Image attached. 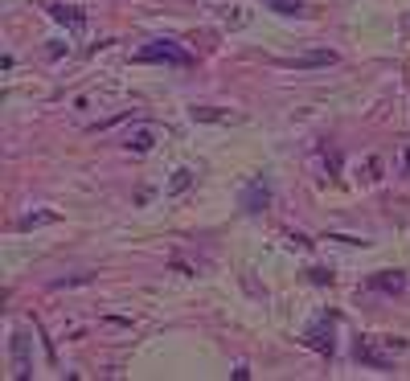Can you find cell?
Listing matches in <instances>:
<instances>
[{
  "label": "cell",
  "mask_w": 410,
  "mask_h": 381,
  "mask_svg": "<svg viewBox=\"0 0 410 381\" xmlns=\"http://www.w3.org/2000/svg\"><path fill=\"white\" fill-rule=\"evenodd\" d=\"M136 62H164V66H193V53L181 49L177 42H169V37H160V42H148L136 49Z\"/></svg>",
  "instance_id": "1"
},
{
  "label": "cell",
  "mask_w": 410,
  "mask_h": 381,
  "mask_svg": "<svg viewBox=\"0 0 410 381\" xmlns=\"http://www.w3.org/2000/svg\"><path fill=\"white\" fill-rule=\"evenodd\" d=\"M267 205H271V189H267L263 180H250L246 193H242V210L246 213H263Z\"/></svg>",
  "instance_id": "2"
},
{
  "label": "cell",
  "mask_w": 410,
  "mask_h": 381,
  "mask_svg": "<svg viewBox=\"0 0 410 381\" xmlns=\"http://www.w3.org/2000/svg\"><path fill=\"white\" fill-rule=\"evenodd\" d=\"M369 287L398 296V291H407V275H402V271H377V275H369Z\"/></svg>",
  "instance_id": "3"
},
{
  "label": "cell",
  "mask_w": 410,
  "mask_h": 381,
  "mask_svg": "<svg viewBox=\"0 0 410 381\" xmlns=\"http://www.w3.org/2000/svg\"><path fill=\"white\" fill-rule=\"evenodd\" d=\"M308 344H312L316 353H328V357H332V320H328V316H320L316 324L308 328Z\"/></svg>",
  "instance_id": "4"
},
{
  "label": "cell",
  "mask_w": 410,
  "mask_h": 381,
  "mask_svg": "<svg viewBox=\"0 0 410 381\" xmlns=\"http://www.w3.org/2000/svg\"><path fill=\"white\" fill-rule=\"evenodd\" d=\"M46 8H49L53 21H62V25H70V29H83V25H87V17H83L74 4H46Z\"/></svg>",
  "instance_id": "5"
},
{
  "label": "cell",
  "mask_w": 410,
  "mask_h": 381,
  "mask_svg": "<svg viewBox=\"0 0 410 381\" xmlns=\"http://www.w3.org/2000/svg\"><path fill=\"white\" fill-rule=\"evenodd\" d=\"M357 361L373 365V369H390V361H386L382 353H373V348H369V340H357Z\"/></svg>",
  "instance_id": "6"
},
{
  "label": "cell",
  "mask_w": 410,
  "mask_h": 381,
  "mask_svg": "<svg viewBox=\"0 0 410 381\" xmlns=\"http://www.w3.org/2000/svg\"><path fill=\"white\" fill-rule=\"evenodd\" d=\"M267 8H275V12H283V17H300L304 12V0H263Z\"/></svg>",
  "instance_id": "7"
},
{
  "label": "cell",
  "mask_w": 410,
  "mask_h": 381,
  "mask_svg": "<svg viewBox=\"0 0 410 381\" xmlns=\"http://www.w3.org/2000/svg\"><path fill=\"white\" fill-rule=\"evenodd\" d=\"M12 357H17V378H29V361H25V337H12Z\"/></svg>",
  "instance_id": "8"
},
{
  "label": "cell",
  "mask_w": 410,
  "mask_h": 381,
  "mask_svg": "<svg viewBox=\"0 0 410 381\" xmlns=\"http://www.w3.org/2000/svg\"><path fill=\"white\" fill-rule=\"evenodd\" d=\"M189 185H193V172L189 169H181L177 176H173V193H181V189H189Z\"/></svg>",
  "instance_id": "9"
},
{
  "label": "cell",
  "mask_w": 410,
  "mask_h": 381,
  "mask_svg": "<svg viewBox=\"0 0 410 381\" xmlns=\"http://www.w3.org/2000/svg\"><path fill=\"white\" fill-rule=\"evenodd\" d=\"M42 221H53V213H29V217H21V230H29V226H42Z\"/></svg>",
  "instance_id": "10"
},
{
  "label": "cell",
  "mask_w": 410,
  "mask_h": 381,
  "mask_svg": "<svg viewBox=\"0 0 410 381\" xmlns=\"http://www.w3.org/2000/svg\"><path fill=\"white\" fill-rule=\"evenodd\" d=\"M132 148H136V152H148V148H152V131H136Z\"/></svg>",
  "instance_id": "11"
},
{
  "label": "cell",
  "mask_w": 410,
  "mask_h": 381,
  "mask_svg": "<svg viewBox=\"0 0 410 381\" xmlns=\"http://www.w3.org/2000/svg\"><path fill=\"white\" fill-rule=\"evenodd\" d=\"M193 119H226V111H210V107H193Z\"/></svg>",
  "instance_id": "12"
},
{
  "label": "cell",
  "mask_w": 410,
  "mask_h": 381,
  "mask_svg": "<svg viewBox=\"0 0 410 381\" xmlns=\"http://www.w3.org/2000/svg\"><path fill=\"white\" fill-rule=\"evenodd\" d=\"M312 283H332V271H320L316 266V271H312Z\"/></svg>",
  "instance_id": "13"
},
{
  "label": "cell",
  "mask_w": 410,
  "mask_h": 381,
  "mask_svg": "<svg viewBox=\"0 0 410 381\" xmlns=\"http://www.w3.org/2000/svg\"><path fill=\"white\" fill-rule=\"evenodd\" d=\"M407 169H410V148H407Z\"/></svg>",
  "instance_id": "14"
}]
</instances>
